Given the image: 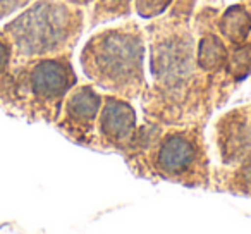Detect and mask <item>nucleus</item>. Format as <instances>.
Instances as JSON below:
<instances>
[{
    "instance_id": "1",
    "label": "nucleus",
    "mask_w": 251,
    "mask_h": 234,
    "mask_svg": "<svg viewBox=\"0 0 251 234\" xmlns=\"http://www.w3.org/2000/svg\"><path fill=\"white\" fill-rule=\"evenodd\" d=\"M69 19V12L64 7L45 2L12 23L11 35L19 49L25 52H45L66 38Z\"/></svg>"
},
{
    "instance_id": "2",
    "label": "nucleus",
    "mask_w": 251,
    "mask_h": 234,
    "mask_svg": "<svg viewBox=\"0 0 251 234\" xmlns=\"http://www.w3.org/2000/svg\"><path fill=\"white\" fill-rule=\"evenodd\" d=\"M141 62V45L133 36L114 35L107 36L97 45L93 52L95 76L107 78L110 81L126 79L134 74Z\"/></svg>"
},
{
    "instance_id": "3",
    "label": "nucleus",
    "mask_w": 251,
    "mask_h": 234,
    "mask_svg": "<svg viewBox=\"0 0 251 234\" xmlns=\"http://www.w3.org/2000/svg\"><path fill=\"white\" fill-rule=\"evenodd\" d=\"M73 83L71 71L57 60H45L35 67L31 76L33 90L40 97H57L62 95Z\"/></svg>"
},
{
    "instance_id": "4",
    "label": "nucleus",
    "mask_w": 251,
    "mask_h": 234,
    "mask_svg": "<svg viewBox=\"0 0 251 234\" xmlns=\"http://www.w3.org/2000/svg\"><path fill=\"white\" fill-rule=\"evenodd\" d=\"M134 112L122 102H110L101 115V130L108 138L124 140L133 133Z\"/></svg>"
},
{
    "instance_id": "5",
    "label": "nucleus",
    "mask_w": 251,
    "mask_h": 234,
    "mask_svg": "<svg viewBox=\"0 0 251 234\" xmlns=\"http://www.w3.org/2000/svg\"><path fill=\"white\" fill-rule=\"evenodd\" d=\"M193 147L188 140L181 136H171L160 148L158 154V164L167 172H181L191 164L193 160Z\"/></svg>"
},
{
    "instance_id": "6",
    "label": "nucleus",
    "mask_w": 251,
    "mask_h": 234,
    "mask_svg": "<svg viewBox=\"0 0 251 234\" xmlns=\"http://www.w3.org/2000/svg\"><path fill=\"white\" fill-rule=\"evenodd\" d=\"M100 98L91 90H79L69 102V114L77 121H91L97 115Z\"/></svg>"
},
{
    "instance_id": "7",
    "label": "nucleus",
    "mask_w": 251,
    "mask_h": 234,
    "mask_svg": "<svg viewBox=\"0 0 251 234\" xmlns=\"http://www.w3.org/2000/svg\"><path fill=\"white\" fill-rule=\"evenodd\" d=\"M251 28V19L243 7H232L227 11L222 21V29L232 42H241L246 38L248 29Z\"/></svg>"
},
{
    "instance_id": "8",
    "label": "nucleus",
    "mask_w": 251,
    "mask_h": 234,
    "mask_svg": "<svg viewBox=\"0 0 251 234\" xmlns=\"http://www.w3.org/2000/svg\"><path fill=\"white\" fill-rule=\"evenodd\" d=\"M198 60L205 69H215L226 60V50L215 36H208L200 45Z\"/></svg>"
},
{
    "instance_id": "9",
    "label": "nucleus",
    "mask_w": 251,
    "mask_h": 234,
    "mask_svg": "<svg viewBox=\"0 0 251 234\" xmlns=\"http://www.w3.org/2000/svg\"><path fill=\"white\" fill-rule=\"evenodd\" d=\"M229 71L237 79L251 73V47H241L232 53L229 60Z\"/></svg>"
},
{
    "instance_id": "10",
    "label": "nucleus",
    "mask_w": 251,
    "mask_h": 234,
    "mask_svg": "<svg viewBox=\"0 0 251 234\" xmlns=\"http://www.w3.org/2000/svg\"><path fill=\"white\" fill-rule=\"evenodd\" d=\"M167 4L169 0H138V11L143 16H153L164 11Z\"/></svg>"
},
{
    "instance_id": "11",
    "label": "nucleus",
    "mask_w": 251,
    "mask_h": 234,
    "mask_svg": "<svg viewBox=\"0 0 251 234\" xmlns=\"http://www.w3.org/2000/svg\"><path fill=\"white\" fill-rule=\"evenodd\" d=\"M124 2L127 4V0H103V4L107 5L108 9H119L124 5Z\"/></svg>"
},
{
    "instance_id": "12",
    "label": "nucleus",
    "mask_w": 251,
    "mask_h": 234,
    "mask_svg": "<svg viewBox=\"0 0 251 234\" xmlns=\"http://www.w3.org/2000/svg\"><path fill=\"white\" fill-rule=\"evenodd\" d=\"M5 62H7V49H5V47L2 45V42H0V73H2V69H4Z\"/></svg>"
},
{
    "instance_id": "13",
    "label": "nucleus",
    "mask_w": 251,
    "mask_h": 234,
    "mask_svg": "<svg viewBox=\"0 0 251 234\" xmlns=\"http://www.w3.org/2000/svg\"><path fill=\"white\" fill-rule=\"evenodd\" d=\"M244 176H246V182L251 186V165H250V167H246V171H244Z\"/></svg>"
}]
</instances>
